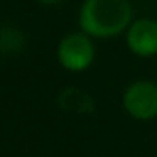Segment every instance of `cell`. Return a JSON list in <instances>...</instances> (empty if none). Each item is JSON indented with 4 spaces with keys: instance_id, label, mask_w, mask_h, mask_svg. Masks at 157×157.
I'll use <instances>...</instances> for the list:
<instances>
[{
    "instance_id": "1",
    "label": "cell",
    "mask_w": 157,
    "mask_h": 157,
    "mask_svg": "<svg viewBox=\"0 0 157 157\" xmlns=\"http://www.w3.org/2000/svg\"><path fill=\"white\" fill-rule=\"evenodd\" d=\"M132 19L128 0H85L79 25L93 37H112L127 29Z\"/></svg>"
},
{
    "instance_id": "2",
    "label": "cell",
    "mask_w": 157,
    "mask_h": 157,
    "mask_svg": "<svg viewBox=\"0 0 157 157\" xmlns=\"http://www.w3.org/2000/svg\"><path fill=\"white\" fill-rule=\"evenodd\" d=\"M123 106L137 120L157 117V85L152 81H135L123 95Z\"/></svg>"
},
{
    "instance_id": "3",
    "label": "cell",
    "mask_w": 157,
    "mask_h": 157,
    "mask_svg": "<svg viewBox=\"0 0 157 157\" xmlns=\"http://www.w3.org/2000/svg\"><path fill=\"white\" fill-rule=\"evenodd\" d=\"M95 49L85 34H69L59 42L58 59L68 71H83L93 61Z\"/></svg>"
},
{
    "instance_id": "4",
    "label": "cell",
    "mask_w": 157,
    "mask_h": 157,
    "mask_svg": "<svg viewBox=\"0 0 157 157\" xmlns=\"http://www.w3.org/2000/svg\"><path fill=\"white\" fill-rule=\"evenodd\" d=\"M127 44L133 54L142 58L157 54V22L150 19L133 22L127 32Z\"/></svg>"
},
{
    "instance_id": "5",
    "label": "cell",
    "mask_w": 157,
    "mask_h": 157,
    "mask_svg": "<svg viewBox=\"0 0 157 157\" xmlns=\"http://www.w3.org/2000/svg\"><path fill=\"white\" fill-rule=\"evenodd\" d=\"M58 105L64 112L78 113V115H90L95 110V101L86 91L75 86L64 88L58 96Z\"/></svg>"
},
{
    "instance_id": "6",
    "label": "cell",
    "mask_w": 157,
    "mask_h": 157,
    "mask_svg": "<svg viewBox=\"0 0 157 157\" xmlns=\"http://www.w3.org/2000/svg\"><path fill=\"white\" fill-rule=\"evenodd\" d=\"M24 48V36L15 27L0 29V52L2 54H15Z\"/></svg>"
},
{
    "instance_id": "7",
    "label": "cell",
    "mask_w": 157,
    "mask_h": 157,
    "mask_svg": "<svg viewBox=\"0 0 157 157\" xmlns=\"http://www.w3.org/2000/svg\"><path fill=\"white\" fill-rule=\"evenodd\" d=\"M41 4H44V5H56V4H59V2H63V0H39Z\"/></svg>"
}]
</instances>
